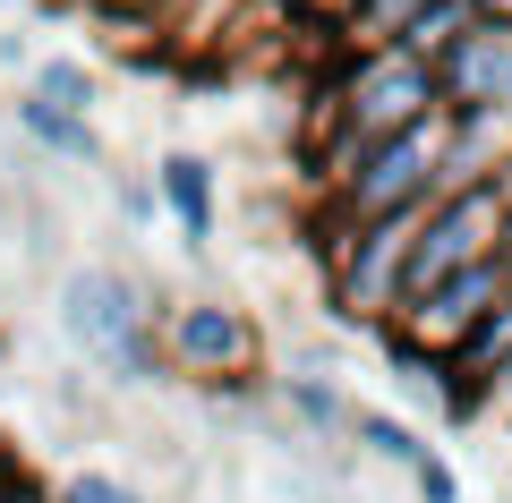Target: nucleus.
Here are the masks:
<instances>
[{
	"label": "nucleus",
	"instance_id": "4",
	"mask_svg": "<svg viewBox=\"0 0 512 503\" xmlns=\"http://www.w3.org/2000/svg\"><path fill=\"white\" fill-rule=\"evenodd\" d=\"M504 214H512V180H461V188H436L419 205V239H410V273H402V299L436 290L444 273L495 256L504 239Z\"/></svg>",
	"mask_w": 512,
	"mask_h": 503
},
{
	"label": "nucleus",
	"instance_id": "12",
	"mask_svg": "<svg viewBox=\"0 0 512 503\" xmlns=\"http://www.w3.org/2000/svg\"><path fill=\"white\" fill-rule=\"evenodd\" d=\"M470 18H478L470 0H427L419 18H410V35H402V52H419V60H436V52H444V43H453V35H461V26H470Z\"/></svg>",
	"mask_w": 512,
	"mask_h": 503
},
{
	"label": "nucleus",
	"instance_id": "2",
	"mask_svg": "<svg viewBox=\"0 0 512 503\" xmlns=\"http://www.w3.org/2000/svg\"><path fill=\"white\" fill-rule=\"evenodd\" d=\"M60 307V333L86 350L94 367H111L120 384H154L163 376V307L137 273L120 265H69L52 290Z\"/></svg>",
	"mask_w": 512,
	"mask_h": 503
},
{
	"label": "nucleus",
	"instance_id": "22",
	"mask_svg": "<svg viewBox=\"0 0 512 503\" xmlns=\"http://www.w3.org/2000/svg\"><path fill=\"white\" fill-rule=\"evenodd\" d=\"M495 256H504V273H512V214H504V239H495Z\"/></svg>",
	"mask_w": 512,
	"mask_h": 503
},
{
	"label": "nucleus",
	"instance_id": "16",
	"mask_svg": "<svg viewBox=\"0 0 512 503\" xmlns=\"http://www.w3.org/2000/svg\"><path fill=\"white\" fill-rule=\"evenodd\" d=\"M60 503H146L128 478H103V469H77L69 486H60Z\"/></svg>",
	"mask_w": 512,
	"mask_h": 503
},
{
	"label": "nucleus",
	"instance_id": "6",
	"mask_svg": "<svg viewBox=\"0 0 512 503\" xmlns=\"http://www.w3.org/2000/svg\"><path fill=\"white\" fill-rule=\"evenodd\" d=\"M436 86H444V111H512V26L470 18L436 52Z\"/></svg>",
	"mask_w": 512,
	"mask_h": 503
},
{
	"label": "nucleus",
	"instance_id": "13",
	"mask_svg": "<svg viewBox=\"0 0 512 503\" xmlns=\"http://www.w3.org/2000/svg\"><path fill=\"white\" fill-rule=\"evenodd\" d=\"M350 435H359L367 452H376V461H402V469H419V435L402 427V418H384V410H350Z\"/></svg>",
	"mask_w": 512,
	"mask_h": 503
},
{
	"label": "nucleus",
	"instance_id": "11",
	"mask_svg": "<svg viewBox=\"0 0 512 503\" xmlns=\"http://www.w3.org/2000/svg\"><path fill=\"white\" fill-rule=\"evenodd\" d=\"M35 94L60 103V111H94V69L69 60V52H52V60H35Z\"/></svg>",
	"mask_w": 512,
	"mask_h": 503
},
{
	"label": "nucleus",
	"instance_id": "17",
	"mask_svg": "<svg viewBox=\"0 0 512 503\" xmlns=\"http://www.w3.org/2000/svg\"><path fill=\"white\" fill-rule=\"evenodd\" d=\"M410 478H419V503H461V478L444 469V452H436V444L419 452V469H410Z\"/></svg>",
	"mask_w": 512,
	"mask_h": 503
},
{
	"label": "nucleus",
	"instance_id": "15",
	"mask_svg": "<svg viewBox=\"0 0 512 503\" xmlns=\"http://www.w3.org/2000/svg\"><path fill=\"white\" fill-rule=\"evenodd\" d=\"M282 393H291V410L308 418V427H350V401L333 393L325 376H282Z\"/></svg>",
	"mask_w": 512,
	"mask_h": 503
},
{
	"label": "nucleus",
	"instance_id": "10",
	"mask_svg": "<svg viewBox=\"0 0 512 503\" xmlns=\"http://www.w3.org/2000/svg\"><path fill=\"white\" fill-rule=\"evenodd\" d=\"M419 9H427V0H359V18L342 26V52H376V43H402Z\"/></svg>",
	"mask_w": 512,
	"mask_h": 503
},
{
	"label": "nucleus",
	"instance_id": "14",
	"mask_svg": "<svg viewBox=\"0 0 512 503\" xmlns=\"http://www.w3.org/2000/svg\"><path fill=\"white\" fill-rule=\"evenodd\" d=\"M69 9H86V18L120 26V35H163V26H171V9H180V0H69Z\"/></svg>",
	"mask_w": 512,
	"mask_h": 503
},
{
	"label": "nucleus",
	"instance_id": "18",
	"mask_svg": "<svg viewBox=\"0 0 512 503\" xmlns=\"http://www.w3.org/2000/svg\"><path fill=\"white\" fill-rule=\"evenodd\" d=\"M154 205H163V197H154V180H120V214L128 222H154Z\"/></svg>",
	"mask_w": 512,
	"mask_h": 503
},
{
	"label": "nucleus",
	"instance_id": "7",
	"mask_svg": "<svg viewBox=\"0 0 512 503\" xmlns=\"http://www.w3.org/2000/svg\"><path fill=\"white\" fill-rule=\"evenodd\" d=\"M512 180V111H444V188Z\"/></svg>",
	"mask_w": 512,
	"mask_h": 503
},
{
	"label": "nucleus",
	"instance_id": "5",
	"mask_svg": "<svg viewBox=\"0 0 512 503\" xmlns=\"http://www.w3.org/2000/svg\"><path fill=\"white\" fill-rule=\"evenodd\" d=\"M163 367L188 384H248L265 367V333L239 299H180L163 307Z\"/></svg>",
	"mask_w": 512,
	"mask_h": 503
},
{
	"label": "nucleus",
	"instance_id": "8",
	"mask_svg": "<svg viewBox=\"0 0 512 503\" xmlns=\"http://www.w3.org/2000/svg\"><path fill=\"white\" fill-rule=\"evenodd\" d=\"M154 197H163V214L180 222V239L188 248H214V162L205 154H163L154 162Z\"/></svg>",
	"mask_w": 512,
	"mask_h": 503
},
{
	"label": "nucleus",
	"instance_id": "21",
	"mask_svg": "<svg viewBox=\"0 0 512 503\" xmlns=\"http://www.w3.org/2000/svg\"><path fill=\"white\" fill-rule=\"evenodd\" d=\"M495 401H504V410H512V359L495 367Z\"/></svg>",
	"mask_w": 512,
	"mask_h": 503
},
{
	"label": "nucleus",
	"instance_id": "9",
	"mask_svg": "<svg viewBox=\"0 0 512 503\" xmlns=\"http://www.w3.org/2000/svg\"><path fill=\"white\" fill-rule=\"evenodd\" d=\"M18 137H26V145H43V154H60V162H103L94 111H60V103H43L35 86L18 94Z\"/></svg>",
	"mask_w": 512,
	"mask_h": 503
},
{
	"label": "nucleus",
	"instance_id": "19",
	"mask_svg": "<svg viewBox=\"0 0 512 503\" xmlns=\"http://www.w3.org/2000/svg\"><path fill=\"white\" fill-rule=\"evenodd\" d=\"M0 503H35V486H26V469L0 461Z\"/></svg>",
	"mask_w": 512,
	"mask_h": 503
},
{
	"label": "nucleus",
	"instance_id": "3",
	"mask_svg": "<svg viewBox=\"0 0 512 503\" xmlns=\"http://www.w3.org/2000/svg\"><path fill=\"white\" fill-rule=\"evenodd\" d=\"M444 188V111L402 137H376L316 180V214L325 222H384V214H419L427 197Z\"/></svg>",
	"mask_w": 512,
	"mask_h": 503
},
{
	"label": "nucleus",
	"instance_id": "1",
	"mask_svg": "<svg viewBox=\"0 0 512 503\" xmlns=\"http://www.w3.org/2000/svg\"><path fill=\"white\" fill-rule=\"evenodd\" d=\"M325 94H333V128H325V154H316V171H308V180L342 171V162L359 154V145L402 137V128H419V120H436V111H444L436 60L402 52V43H376V52H333Z\"/></svg>",
	"mask_w": 512,
	"mask_h": 503
},
{
	"label": "nucleus",
	"instance_id": "20",
	"mask_svg": "<svg viewBox=\"0 0 512 503\" xmlns=\"http://www.w3.org/2000/svg\"><path fill=\"white\" fill-rule=\"evenodd\" d=\"M478 18H495V26H512V0H470Z\"/></svg>",
	"mask_w": 512,
	"mask_h": 503
}]
</instances>
